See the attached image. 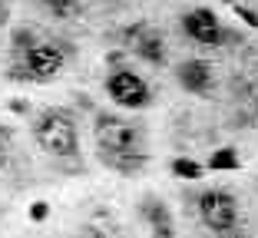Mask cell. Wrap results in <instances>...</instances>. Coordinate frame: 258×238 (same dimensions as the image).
<instances>
[{
    "label": "cell",
    "mask_w": 258,
    "mask_h": 238,
    "mask_svg": "<svg viewBox=\"0 0 258 238\" xmlns=\"http://www.w3.org/2000/svg\"><path fill=\"white\" fill-rule=\"evenodd\" d=\"M33 139L53 159H76L80 155V129L76 119L63 109H43L33 119Z\"/></svg>",
    "instance_id": "6da1fadb"
},
{
    "label": "cell",
    "mask_w": 258,
    "mask_h": 238,
    "mask_svg": "<svg viewBox=\"0 0 258 238\" xmlns=\"http://www.w3.org/2000/svg\"><path fill=\"white\" fill-rule=\"evenodd\" d=\"M63 63H67V56H63L60 43L37 40V43H30L20 56H10L7 76L20 80V83H50L53 76H60Z\"/></svg>",
    "instance_id": "7a4b0ae2"
},
{
    "label": "cell",
    "mask_w": 258,
    "mask_h": 238,
    "mask_svg": "<svg viewBox=\"0 0 258 238\" xmlns=\"http://www.w3.org/2000/svg\"><path fill=\"white\" fill-rule=\"evenodd\" d=\"M199 218L212 235H242L238 218V199L225 189H205L199 195Z\"/></svg>",
    "instance_id": "3957f363"
},
{
    "label": "cell",
    "mask_w": 258,
    "mask_h": 238,
    "mask_svg": "<svg viewBox=\"0 0 258 238\" xmlns=\"http://www.w3.org/2000/svg\"><path fill=\"white\" fill-rule=\"evenodd\" d=\"M143 129L119 116H109V113H99L96 116V142H99V152H136L143 149Z\"/></svg>",
    "instance_id": "277c9868"
},
{
    "label": "cell",
    "mask_w": 258,
    "mask_h": 238,
    "mask_svg": "<svg viewBox=\"0 0 258 238\" xmlns=\"http://www.w3.org/2000/svg\"><path fill=\"white\" fill-rule=\"evenodd\" d=\"M182 33L192 40V43H202V46H222V43L238 40L232 30L222 27L219 17H215L209 7H196V10H189V14H182Z\"/></svg>",
    "instance_id": "5b68a950"
},
{
    "label": "cell",
    "mask_w": 258,
    "mask_h": 238,
    "mask_svg": "<svg viewBox=\"0 0 258 238\" xmlns=\"http://www.w3.org/2000/svg\"><path fill=\"white\" fill-rule=\"evenodd\" d=\"M106 93H109V100L122 109H143V106H149V100H152L146 80L136 76L133 69H113L106 76Z\"/></svg>",
    "instance_id": "8992f818"
},
{
    "label": "cell",
    "mask_w": 258,
    "mask_h": 238,
    "mask_svg": "<svg viewBox=\"0 0 258 238\" xmlns=\"http://www.w3.org/2000/svg\"><path fill=\"white\" fill-rule=\"evenodd\" d=\"M175 80L192 96H212L215 90V73L209 60H182L175 66Z\"/></svg>",
    "instance_id": "52a82bcc"
},
{
    "label": "cell",
    "mask_w": 258,
    "mask_h": 238,
    "mask_svg": "<svg viewBox=\"0 0 258 238\" xmlns=\"http://www.w3.org/2000/svg\"><path fill=\"white\" fill-rule=\"evenodd\" d=\"M129 50H133L139 60H146L149 66H166V60H169L166 37H162L159 30H152L149 23H143L136 30V37L129 40Z\"/></svg>",
    "instance_id": "ba28073f"
},
{
    "label": "cell",
    "mask_w": 258,
    "mask_h": 238,
    "mask_svg": "<svg viewBox=\"0 0 258 238\" xmlns=\"http://www.w3.org/2000/svg\"><path fill=\"white\" fill-rule=\"evenodd\" d=\"M139 212H143L146 225H149V231L156 238H175V225H172V212H169V205L162 199H156V195H146V202L139 205Z\"/></svg>",
    "instance_id": "9c48e42d"
},
{
    "label": "cell",
    "mask_w": 258,
    "mask_h": 238,
    "mask_svg": "<svg viewBox=\"0 0 258 238\" xmlns=\"http://www.w3.org/2000/svg\"><path fill=\"white\" fill-rule=\"evenodd\" d=\"M99 162H103V166H109L113 172L136 176V172H143L146 166H149V155H146L143 149H136V152H99Z\"/></svg>",
    "instance_id": "30bf717a"
},
{
    "label": "cell",
    "mask_w": 258,
    "mask_h": 238,
    "mask_svg": "<svg viewBox=\"0 0 258 238\" xmlns=\"http://www.w3.org/2000/svg\"><path fill=\"white\" fill-rule=\"evenodd\" d=\"M209 169L212 172H238L242 169V159L232 146H219L212 155H209Z\"/></svg>",
    "instance_id": "8fae6325"
},
{
    "label": "cell",
    "mask_w": 258,
    "mask_h": 238,
    "mask_svg": "<svg viewBox=\"0 0 258 238\" xmlns=\"http://www.w3.org/2000/svg\"><path fill=\"white\" fill-rule=\"evenodd\" d=\"M169 169H172V176H179V179H202L205 176V169H202V162H196V159H189V155H179V159H172L169 162Z\"/></svg>",
    "instance_id": "7c38bea8"
},
{
    "label": "cell",
    "mask_w": 258,
    "mask_h": 238,
    "mask_svg": "<svg viewBox=\"0 0 258 238\" xmlns=\"http://www.w3.org/2000/svg\"><path fill=\"white\" fill-rule=\"evenodd\" d=\"M43 7L50 10L56 20H76V17L83 14L80 0H43Z\"/></svg>",
    "instance_id": "4fadbf2b"
},
{
    "label": "cell",
    "mask_w": 258,
    "mask_h": 238,
    "mask_svg": "<svg viewBox=\"0 0 258 238\" xmlns=\"http://www.w3.org/2000/svg\"><path fill=\"white\" fill-rule=\"evenodd\" d=\"M37 40H40L37 30H30V27H17L14 37H10V56H20L23 50H27L30 43H37Z\"/></svg>",
    "instance_id": "5bb4252c"
},
{
    "label": "cell",
    "mask_w": 258,
    "mask_h": 238,
    "mask_svg": "<svg viewBox=\"0 0 258 238\" xmlns=\"http://www.w3.org/2000/svg\"><path fill=\"white\" fill-rule=\"evenodd\" d=\"M27 215H30V222H46L50 218V202H33L30 208H27Z\"/></svg>",
    "instance_id": "9a60e30c"
},
{
    "label": "cell",
    "mask_w": 258,
    "mask_h": 238,
    "mask_svg": "<svg viewBox=\"0 0 258 238\" xmlns=\"http://www.w3.org/2000/svg\"><path fill=\"white\" fill-rule=\"evenodd\" d=\"M232 7H235V4H232ZM235 14L242 17V23H248L251 30H258V14H255V10H248V7H235Z\"/></svg>",
    "instance_id": "2e32d148"
},
{
    "label": "cell",
    "mask_w": 258,
    "mask_h": 238,
    "mask_svg": "<svg viewBox=\"0 0 258 238\" xmlns=\"http://www.w3.org/2000/svg\"><path fill=\"white\" fill-rule=\"evenodd\" d=\"M10 142H14V132L7 126H0V152H10Z\"/></svg>",
    "instance_id": "e0dca14e"
},
{
    "label": "cell",
    "mask_w": 258,
    "mask_h": 238,
    "mask_svg": "<svg viewBox=\"0 0 258 238\" xmlns=\"http://www.w3.org/2000/svg\"><path fill=\"white\" fill-rule=\"evenodd\" d=\"M10 109H14V113H27V103L17 100V103H10Z\"/></svg>",
    "instance_id": "ac0fdd59"
},
{
    "label": "cell",
    "mask_w": 258,
    "mask_h": 238,
    "mask_svg": "<svg viewBox=\"0 0 258 238\" xmlns=\"http://www.w3.org/2000/svg\"><path fill=\"white\" fill-rule=\"evenodd\" d=\"M106 63H122V50H119V53H116V50H113V53L106 56Z\"/></svg>",
    "instance_id": "d6986e66"
},
{
    "label": "cell",
    "mask_w": 258,
    "mask_h": 238,
    "mask_svg": "<svg viewBox=\"0 0 258 238\" xmlns=\"http://www.w3.org/2000/svg\"><path fill=\"white\" fill-rule=\"evenodd\" d=\"M0 23H7V4L0 0Z\"/></svg>",
    "instance_id": "ffe728a7"
},
{
    "label": "cell",
    "mask_w": 258,
    "mask_h": 238,
    "mask_svg": "<svg viewBox=\"0 0 258 238\" xmlns=\"http://www.w3.org/2000/svg\"><path fill=\"white\" fill-rule=\"evenodd\" d=\"M7 166H10V155H7V152H0V169H7Z\"/></svg>",
    "instance_id": "44dd1931"
},
{
    "label": "cell",
    "mask_w": 258,
    "mask_h": 238,
    "mask_svg": "<svg viewBox=\"0 0 258 238\" xmlns=\"http://www.w3.org/2000/svg\"><path fill=\"white\" fill-rule=\"evenodd\" d=\"M222 4H228V7H232V4H238V0H222Z\"/></svg>",
    "instance_id": "7402d4cb"
},
{
    "label": "cell",
    "mask_w": 258,
    "mask_h": 238,
    "mask_svg": "<svg viewBox=\"0 0 258 238\" xmlns=\"http://www.w3.org/2000/svg\"><path fill=\"white\" fill-rule=\"evenodd\" d=\"M40 4H43V0H40Z\"/></svg>",
    "instance_id": "603a6c76"
}]
</instances>
